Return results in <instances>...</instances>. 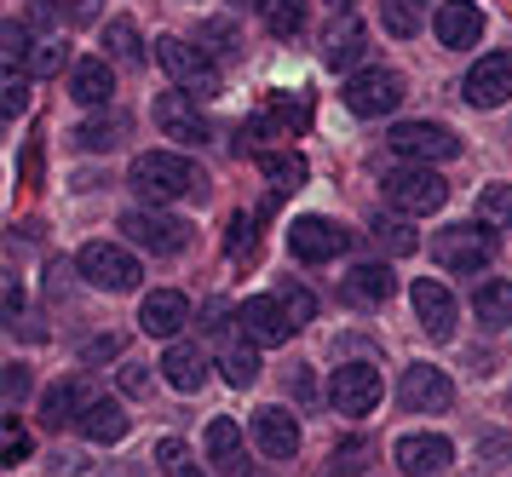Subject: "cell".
<instances>
[{
  "instance_id": "obj_19",
  "label": "cell",
  "mask_w": 512,
  "mask_h": 477,
  "mask_svg": "<svg viewBox=\"0 0 512 477\" xmlns=\"http://www.w3.org/2000/svg\"><path fill=\"white\" fill-rule=\"evenodd\" d=\"M81 414H87V380H81V374H64V380H52V386L41 391V426H47V432L70 426Z\"/></svg>"
},
{
  "instance_id": "obj_47",
  "label": "cell",
  "mask_w": 512,
  "mask_h": 477,
  "mask_svg": "<svg viewBox=\"0 0 512 477\" xmlns=\"http://www.w3.org/2000/svg\"><path fill=\"white\" fill-rule=\"evenodd\" d=\"M334 6H351V0H334Z\"/></svg>"
},
{
  "instance_id": "obj_11",
  "label": "cell",
  "mask_w": 512,
  "mask_h": 477,
  "mask_svg": "<svg viewBox=\"0 0 512 477\" xmlns=\"http://www.w3.org/2000/svg\"><path fill=\"white\" fill-rule=\"evenodd\" d=\"M461 98L472 104V110H501V104L512 98V52H489V58H478V64L466 69Z\"/></svg>"
},
{
  "instance_id": "obj_6",
  "label": "cell",
  "mask_w": 512,
  "mask_h": 477,
  "mask_svg": "<svg viewBox=\"0 0 512 477\" xmlns=\"http://www.w3.org/2000/svg\"><path fill=\"white\" fill-rule=\"evenodd\" d=\"M75 265H81V276L93 282V288H104V294H133L139 288V259L127 248H116V242H87V248L75 253Z\"/></svg>"
},
{
  "instance_id": "obj_26",
  "label": "cell",
  "mask_w": 512,
  "mask_h": 477,
  "mask_svg": "<svg viewBox=\"0 0 512 477\" xmlns=\"http://www.w3.org/2000/svg\"><path fill=\"white\" fill-rule=\"evenodd\" d=\"M81 437H87V443H121V437H127V414H121L116 397H93V403H87Z\"/></svg>"
},
{
  "instance_id": "obj_40",
  "label": "cell",
  "mask_w": 512,
  "mask_h": 477,
  "mask_svg": "<svg viewBox=\"0 0 512 477\" xmlns=\"http://www.w3.org/2000/svg\"><path fill=\"white\" fill-rule=\"evenodd\" d=\"M156 460H162V472H173V477L190 472V449L179 443V437H162V443H156Z\"/></svg>"
},
{
  "instance_id": "obj_35",
  "label": "cell",
  "mask_w": 512,
  "mask_h": 477,
  "mask_svg": "<svg viewBox=\"0 0 512 477\" xmlns=\"http://www.w3.org/2000/svg\"><path fill=\"white\" fill-rule=\"evenodd\" d=\"M29 52H35V41H29V29L18 18L0 23V58H6V69H29Z\"/></svg>"
},
{
  "instance_id": "obj_5",
  "label": "cell",
  "mask_w": 512,
  "mask_h": 477,
  "mask_svg": "<svg viewBox=\"0 0 512 477\" xmlns=\"http://www.w3.org/2000/svg\"><path fill=\"white\" fill-rule=\"evenodd\" d=\"M403 75L397 69H380V64H369V69H351L346 75V110L351 115H363V121H374V115H392L397 104H403Z\"/></svg>"
},
{
  "instance_id": "obj_18",
  "label": "cell",
  "mask_w": 512,
  "mask_h": 477,
  "mask_svg": "<svg viewBox=\"0 0 512 477\" xmlns=\"http://www.w3.org/2000/svg\"><path fill=\"white\" fill-rule=\"evenodd\" d=\"M254 443L265 460H294L300 455V420L288 409H259L254 414Z\"/></svg>"
},
{
  "instance_id": "obj_36",
  "label": "cell",
  "mask_w": 512,
  "mask_h": 477,
  "mask_svg": "<svg viewBox=\"0 0 512 477\" xmlns=\"http://www.w3.org/2000/svg\"><path fill=\"white\" fill-rule=\"evenodd\" d=\"M277 299H282V311L294 317V328H305V322L317 317V294H305V288H294V282H282Z\"/></svg>"
},
{
  "instance_id": "obj_46",
  "label": "cell",
  "mask_w": 512,
  "mask_h": 477,
  "mask_svg": "<svg viewBox=\"0 0 512 477\" xmlns=\"http://www.w3.org/2000/svg\"><path fill=\"white\" fill-rule=\"evenodd\" d=\"M231 6H248V0H231Z\"/></svg>"
},
{
  "instance_id": "obj_3",
  "label": "cell",
  "mask_w": 512,
  "mask_h": 477,
  "mask_svg": "<svg viewBox=\"0 0 512 477\" xmlns=\"http://www.w3.org/2000/svg\"><path fill=\"white\" fill-rule=\"evenodd\" d=\"M156 58H162L167 81L179 92H190V98H213V92H219V64L208 58V46L167 35V41H156Z\"/></svg>"
},
{
  "instance_id": "obj_16",
  "label": "cell",
  "mask_w": 512,
  "mask_h": 477,
  "mask_svg": "<svg viewBox=\"0 0 512 477\" xmlns=\"http://www.w3.org/2000/svg\"><path fill=\"white\" fill-rule=\"evenodd\" d=\"M432 35H438V46H478L484 41V12L472 6V0H443L438 18H432Z\"/></svg>"
},
{
  "instance_id": "obj_22",
  "label": "cell",
  "mask_w": 512,
  "mask_h": 477,
  "mask_svg": "<svg viewBox=\"0 0 512 477\" xmlns=\"http://www.w3.org/2000/svg\"><path fill=\"white\" fill-rule=\"evenodd\" d=\"M185 322H190V299L173 294V288H162V294H150L139 305V328L144 334H156V340H173Z\"/></svg>"
},
{
  "instance_id": "obj_15",
  "label": "cell",
  "mask_w": 512,
  "mask_h": 477,
  "mask_svg": "<svg viewBox=\"0 0 512 477\" xmlns=\"http://www.w3.org/2000/svg\"><path fill=\"white\" fill-rule=\"evenodd\" d=\"M397 466L409 477H438L449 460H455V449H449V437H438V432H409V437H397Z\"/></svg>"
},
{
  "instance_id": "obj_43",
  "label": "cell",
  "mask_w": 512,
  "mask_h": 477,
  "mask_svg": "<svg viewBox=\"0 0 512 477\" xmlns=\"http://www.w3.org/2000/svg\"><path fill=\"white\" fill-rule=\"evenodd\" d=\"M121 386H127V391H144V368H121Z\"/></svg>"
},
{
  "instance_id": "obj_8",
  "label": "cell",
  "mask_w": 512,
  "mask_h": 477,
  "mask_svg": "<svg viewBox=\"0 0 512 477\" xmlns=\"http://www.w3.org/2000/svg\"><path fill=\"white\" fill-rule=\"evenodd\" d=\"M432 259H438L443 271H484L489 259H495V236H489L484 225H455V230H443L438 242H432Z\"/></svg>"
},
{
  "instance_id": "obj_34",
  "label": "cell",
  "mask_w": 512,
  "mask_h": 477,
  "mask_svg": "<svg viewBox=\"0 0 512 477\" xmlns=\"http://www.w3.org/2000/svg\"><path fill=\"white\" fill-rule=\"evenodd\" d=\"M478 219L495 230H512V184H484L478 196Z\"/></svg>"
},
{
  "instance_id": "obj_27",
  "label": "cell",
  "mask_w": 512,
  "mask_h": 477,
  "mask_svg": "<svg viewBox=\"0 0 512 477\" xmlns=\"http://www.w3.org/2000/svg\"><path fill=\"white\" fill-rule=\"evenodd\" d=\"M432 18H438V12H432V0H380V23L392 29L397 41H415Z\"/></svg>"
},
{
  "instance_id": "obj_25",
  "label": "cell",
  "mask_w": 512,
  "mask_h": 477,
  "mask_svg": "<svg viewBox=\"0 0 512 477\" xmlns=\"http://www.w3.org/2000/svg\"><path fill=\"white\" fill-rule=\"evenodd\" d=\"M340 294H346V305H357V311H374V305L392 299V271H386V265H351L346 282H340Z\"/></svg>"
},
{
  "instance_id": "obj_9",
  "label": "cell",
  "mask_w": 512,
  "mask_h": 477,
  "mask_svg": "<svg viewBox=\"0 0 512 477\" xmlns=\"http://www.w3.org/2000/svg\"><path fill=\"white\" fill-rule=\"evenodd\" d=\"M397 403L409 414H443L455 403V380L438 363H415V368H403V380H397Z\"/></svg>"
},
{
  "instance_id": "obj_24",
  "label": "cell",
  "mask_w": 512,
  "mask_h": 477,
  "mask_svg": "<svg viewBox=\"0 0 512 477\" xmlns=\"http://www.w3.org/2000/svg\"><path fill=\"white\" fill-rule=\"evenodd\" d=\"M369 58V29L357 18H340L334 29H328V41H323V64L328 69H357Z\"/></svg>"
},
{
  "instance_id": "obj_29",
  "label": "cell",
  "mask_w": 512,
  "mask_h": 477,
  "mask_svg": "<svg viewBox=\"0 0 512 477\" xmlns=\"http://www.w3.org/2000/svg\"><path fill=\"white\" fill-rule=\"evenodd\" d=\"M213 368H219V380H225L231 391H248V386L259 380V357H254V345H225Z\"/></svg>"
},
{
  "instance_id": "obj_45",
  "label": "cell",
  "mask_w": 512,
  "mask_h": 477,
  "mask_svg": "<svg viewBox=\"0 0 512 477\" xmlns=\"http://www.w3.org/2000/svg\"><path fill=\"white\" fill-rule=\"evenodd\" d=\"M185 477H208V472H196V466H190V472H185Z\"/></svg>"
},
{
  "instance_id": "obj_4",
  "label": "cell",
  "mask_w": 512,
  "mask_h": 477,
  "mask_svg": "<svg viewBox=\"0 0 512 477\" xmlns=\"http://www.w3.org/2000/svg\"><path fill=\"white\" fill-rule=\"evenodd\" d=\"M380 397H386V380H380L374 363H340L328 374V403H334V414L363 420V414L380 409Z\"/></svg>"
},
{
  "instance_id": "obj_37",
  "label": "cell",
  "mask_w": 512,
  "mask_h": 477,
  "mask_svg": "<svg viewBox=\"0 0 512 477\" xmlns=\"http://www.w3.org/2000/svg\"><path fill=\"white\" fill-rule=\"evenodd\" d=\"M116 138H121V121H87V127H75L81 150H116Z\"/></svg>"
},
{
  "instance_id": "obj_33",
  "label": "cell",
  "mask_w": 512,
  "mask_h": 477,
  "mask_svg": "<svg viewBox=\"0 0 512 477\" xmlns=\"http://www.w3.org/2000/svg\"><path fill=\"white\" fill-rule=\"evenodd\" d=\"M104 46H110L116 58H127V64H139V58H144L139 23H133V18H110V23H104Z\"/></svg>"
},
{
  "instance_id": "obj_30",
  "label": "cell",
  "mask_w": 512,
  "mask_h": 477,
  "mask_svg": "<svg viewBox=\"0 0 512 477\" xmlns=\"http://www.w3.org/2000/svg\"><path fill=\"white\" fill-rule=\"evenodd\" d=\"M305 121H311V110H305V98H288L282 110L259 115L254 127H248V138H288V133H300Z\"/></svg>"
},
{
  "instance_id": "obj_21",
  "label": "cell",
  "mask_w": 512,
  "mask_h": 477,
  "mask_svg": "<svg viewBox=\"0 0 512 477\" xmlns=\"http://www.w3.org/2000/svg\"><path fill=\"white\" fill-rule=\"evenodd\" d=\"M110 92H116V69L104 64V58H81V64H70V98L81 104V110H104Z\"/></svg>"
},
{
  "instance_id": "obj_41",
  "label": "cell",
  "mask_w": 512,
  "mask_h": 477,
  "mask_svg": "<svg viewBox=\"0 0 512 477\" xmlns=\"http://www.w3.org/2000/svg\"><path fill=\"white\" fill-rule=\"evenodd\" d=\"M24 455H29V443H24V432H18V420H6V466H18Z\"/></svg>"
},
{
  "instance_id": "obj_39",
  "label": "cell",
  "mask_w": 512,
  "mask_h": 477,
  "mask_svg": "<svg viewBox=\"0 0 512 477\" xmlns=\"http://www.w3.org/2000/svg\"><path fill=\"white\" fill-rule=\"evenodd\" d=\"M58 69H64V46L58 41H35V52H29V75L47 81V75H58Z\"/></svg>"
},
{
  "instance_id": "obj_14",
  "label": "cell",
  "mask_w": 512,
  "mask_h": 477,
  "mask_svg": "<svg viewBox=\"0 0 512 477\" xmlns=\"http://www.w3.org/2000/svg\"><path fill=\"white\" fill-rule=\"evenodd\" d=\"M121 230H127V242H139L144 253H179L190 242V230L179 225V219H167V213H144V207L121 213Z\"/></svg>"
},
{
  "instance_id": "obj_28",
  "label": "cell",
  "mask_w": 512,
  "mask_h": 477,
  "mask_svg": "<svg viewBox=\"0 0 512 477\" xmlns=\"http://www.w3.org/2000/svg\"><path fill=\"white\" fill-rule=\"evenodd\" d=\"M472 311H478V322H489V328H507L512 322V282L507 276L484 282V288L472 294Z\"/></svg>"
},
{
  "instance_id": "obj_7",
  "label": "cell",
  "mask_w": 512,
  "mask_h": 477,
  "mask_svg": "<svg viewBox=\"0 0 512 477\" xmlns=\"http://www.w3.org/2000/svg\"><path fill=\"white\" fill-rule=\"evenodd\" d=\"M386 144H392L403 161H426V167H438V161L461 156V138L449 133L443 121H397Z\"/></svg>"
},
{
  "instance_id": "obj_13",
  "label": "cell",
  "mask_w": 512,
  "mask_h": 477,
  "mask_svg": "<svg viewBox=\"0 0 512 477\" xmlns=\"http://www.w3.org/2000/svg\"><path fill=\"white\" fill-rule=\"evenodd\" d=\"M236 322H242L248 345H288L294 334H300V328H294V317L282 311V299H277V294H254V299H242Z\"/></svg>"
},
{
  "instance_id": "obj_23",
  "label": "cell",
  "mask_w": 512,
  "mask_h": 477,
  "mask_svg": "<svg viewBox=\"0 0 512 477\" xmlns=\"http://www.w3.org/2000/svg\"><path fill=\"white\" fill-rule=\"evenodd\" d=\"M208 460L219 477H248V455H242V426L236 420H213L208 426Z\"/></svg>"
},
{
  "instance_id": "obj_32",
  "label": "cell",
  "mask_w": 512,
  "mask_h": 477,
  "mask_svg": "<svg viewBox=\"0 0 512 477\" xmlns=\"http://www.w3.org/2000/svg\"><path fill=\"white\" fill-rule=\"evenodd\" d=\"M265 179H271V196H288L305 184V161L294 150H277V156H265Z\"/></svg>"
},
{
  "instance_id": "obj_12",
  "label": "cell",
  "mask_w": 512,
  "mask_h": 477,
  "mask_svg": "<svg viewBox=\"0 0 512 477\" xmlns=\"http://www.w3.org/2000/svg\"><path fill=\"white\" fill-rule=\"evenodd\" d=\"M156 127H162L167 138H179L185 150L213 144V121L202 115V104H196L190 92H162V98H156Z\"/></svg>"
},
{
  "instance_id": "obj_1",
  "label": "cell",
  "mask_w": 512,
  "mask_h": 477,
  "mask_svg": "<svg viewBox=\"0 0 512 477\" xmlns=\"http://www.w3.org/2000/svg\"><path fill=\"white\" fill-rule=\"evenodd\" d=\"M133 190L139 202H185V196H208V173L173 150H144L133 161Z\"/></svg>"
},
{
  "instance_id": "obj_42",
  "label": "cell",
  "mask_w": 512,
  "mask_h": 477,
  "mask_svg": "<svg viewBox=\"0 0 512 477\" xmlns=\"http://www.w3.org/2000/svg\"><path fill=\"white\" fill-rule=\"evenodd\" d=\"M202 35H208V41H219V52H236V29H231V23H208Z\"/></svg>"
},
{
  "instance_id": "obj_38",
  "label": "cell",
  "mask_w": 512,
  "mask_h": 477,
  "mask_svg": "<svg viewBox=\"0 0 512 477\" xmlns=\"http://www.w3.org/2000/svg\"><path fill=\"white\" fill-rule=\"evenodd\" d=\"M374 236L386 242V253H409V248H415V230H409V219H374Z\"/></svg>"
},
{
  "instance_id": "obj_44",
  "label": "cell",
  "mask_w": 512,
  "mask_h": 477,
  "mask_svg": "<svg viewBox=\"0 0 512 477\" xmlns=\"http://www.w3.org/2000/svg\"><path fill=\"white\" fill-rule=\"evenodd\" d=\"M98 12V0H75V18H93Z\"/></svg>"
},
{
  "instance_id": "obj_17",
  "label": "cell",
  "mask_w": 512,
  "mask_h": 477,
  "mask_svg": "<svg viewBox=\"0 0 512 477\" xmlns=\"http://www.w3.org/2000/svg\"><path fill=\"white\" fill-rule=\"evenodd\" d=\"M409 299H415V322L432 334V340H449V334H455V299H449L443 282L420 276L415 288H409Z\"/></svg>"
},
{
  "instance_id": "obj_20",
  "label": "cell",
  "mask_w": 512,
  "mask_h": 477,
  "mask_svg": "<svg viewBox=\"0 0 512 477\" xmlns=\"http://www.w3.org/2000/svg\"><path fill=\"white\" fill-rule=\"evenodd\" d=\"M162 380L173 391H185V397H196V391L208 386V351L202 345H167V357H162Z\"/></svg>"
},
{
  "instance_id": "obj_10",
  "label": "cell",
  "mask_w": 512,
  "mask_h": 477,
  "mask_svg": "<svg viewBox=\"0 0 512 477\" xmlns=\"http://www.w3.org/2000/svg\"><path fill=\"white\" fill-rule=\"evenodd\" d=\"M288 248H294V259H305V265H328V259H340V253L351 248V230L334 225V219L305 213V219L288 225Z\"/></svg>"
},
{
  "instance_id": "obj_31",
  "label": "cell",
  "mask_w": 512,
  "mask_h": 477,
  "mask_svg": "<svg viewBox=\"0 0 512 477\" xmlns=\"http://www.w3.org/2000/svg\"><path fill=\"white\" fill-rule=\"evenodd\" d=\"M259 18H265V29L271 35H300L305 29V0H259Z\"/></svg>"
},
{
  "instance_id": "obj_2",
  "label": "cell",
  "mask_w": 512,
  "mask_h": 477,
  "mask_svg": "<svg viewBox=\"0 0 512 477\" xmlns=\"http://www.w3.org/2000/svg\"><path fill=\"white\" fill-rule=\"evenodd\" d=\"M386 202L403 213V219H420V213H438L449 202V184H443L438 167H426V161H403L386 173Z\"/></svg>"
}]
</instances>
